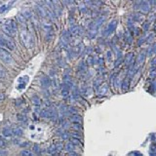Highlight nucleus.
Returning <instances> with one entry per match:
<instances>
[{
	"label": "nucleus",
	"instance_id": "nucleus-1",
	"mask_svg": "<svg viewBox=\"0 0 156 156\" xmlns=\"http://www.w3.org/2000/svg\"><path fill=\"white\" fill-rule=\"evenodd\" d=\"M2 30L4 31L5 35L7 36H15L17 33V24L13 20H9L2 24Z\"/></svg>",
	"mask_w": 156,
	"mask_h": 156
},
{
	"label": "nucleus",
	"instance_id": "nucleus-2",
	"mask_svg": "<svg viewBox=\"0 0 156 156\" xmlns=\"http://www.w3.org/2000/svg\"><path fill=\"white\" fill-rule=\"evenodd\" d=\"M20 38L21 41H22L23 45H24V47L26 48H33L34 46V40H33V37L31 36V34L27 31L26 29H23L20 31Z\"/></svg>",
	"mask_w": 156,
	"mask_h": 156
},
{
	"label": "nucleus",
	"instance_id": "nucleus-3",
	"mask_svg": "<svg viewBox=\"0 0 156 156\" xmlns=\"http://www.w3.org/2000/svg\"><path fill=\"white\" fill-rule=\"evenodd\" d=\"M0 60L4 63H6V65H13L15 62L12 55L7 50L2 48H0Z\"/></svg>",
	"mask_w": 156,
	"mask_h": 156
},
{
	"label": "nucleus",
	"instance_id": "nucleus-4",
	"mask_svg": "<svg viewBox=\"0 0 156 156\" xmlns=\"http://www.w3.org/2000/svg\"><path fill=\"white\" fill-rule=\"evenodd\" d=\"M40 116L42 118H55L56 119L58 117V111L56 110V108H47L42 109L40 111Z\"/></svg>",
	"mask_w": 156,
	"mask_h": 156
},
{
	"label": "nucleus",
	"instance_id": "nucleus-5",
	"mask_svg": "<svg viewBox=\"0 0 156 156\" xmlns=\"http://www.w3.org/2000/svg\"><path fill=\"white\" fill-rule=\"evenodd\" d=\"M2 36H3V45H4V48L8 49V50H10V51L15 50V48H16L15 42L7 35L2 34Z\"/></svg>",
	"mask_w": 156,
	"mask_h": 156
},
{
	"label": "nucleus",
	"instance_id": "nucleus-6",
	"mask_svg": "<svg viewBox=\"0 0 156 156\" xmlns=\"http://www.w3.org/2000/svg\"><path fill=\"white\" fill-rule=\"evenodd\" d=\"M117 24H118L117 20H113V21H111V22L108 24V27H106V28H105V32H103V34H105V36L110 35L111 33L116 29V26H117Z\"/></svg>",
	"mask_w": 156,
	"mask_h": 156
},
{
	"label": "nucleus",
	"instance_id": "nucleus-7",
	"mask_svg": "<svg viewBox=\"0 0 156 156\" xmlns=\"http://www.w3.org/2000/svg\"><path fill=\"white\" fill-rule=\"evenodd\" d=\"M137 5H139V7L137 9H140V11L143 13H148L150 11V4L147 1H142V2H137L136 3Z\"/></svg>",
	"mask_w": 156,
	"mask_h": 156
},
{
	"label": "nucleus",
	"instance_id": "nucleus-8",
	"mask_svg": "<svg viewBox=\"0 0 156 156\" xmlns=\"http://www.w3.org/2000/svg\"><path fill=\"white\" fill-rule=\"evenodd\" d=\"M40 84L41 87L44 88V89H48L49 87L51 86V79L49 76H43L40 80Z\"/></svg>",
	"mask_w": 156,
	"mask_h": 156
},
{
	"label": "nucleus",
	"instance_id": "nucleus-9",
	"mask_svg": "<svg viewBox=\"0 0 156 156\" xmlns=\"http://www.w3.org/2000/svg\"><path fill=\"white\" fill-rule=\"evenodd\" d=\"M134 60H135L134 54L130 53V54H128L126 57H125L124 63H125V65H126L127 66H132L134 65Z\"/></svg>",
	"mask_w": 156,
	"mask_h": 156
},
{
	"label": "nucleus",
	"instance_id": "nucleus-10",
	"mask_svg": "<svg viewBox=\"0 0 156 156\" xmlns=\"http://www.w3.org/2000/svg\"><path fill=\"white\" fill-rule=\"evenodd\" d=\"M12 132H13V135H15L16 137H22L24 133V131L22 127H16L12 130Z\"/></svg>",
	"mask_w": 156,
	"mask_h": 156
},
{
	"label": "nucleus",
	"instance_id": "nucleus-11",
	"mask_svg": "<svg viewBox=\"0 0 156 156\" xmlns=\"http://www.w3.org/2000/svg\"><path fill=\"white\" fill-rule=\"evenodd\" d=\"M42 28H43L44 31H46L47 33L54 31V30H53V26H52L49 23H46V22L42 23Z\"/></svg>",
	"mask_w": 156,
	"mask_h": 156
},
{
	"label": "nucleus",
	"instance_id": "nucleus-12",
	"mask_svg": "<svg viewBox=\"0 0 156 156\" xmlns=\"http://www.w3.org/2000/svg\"><path fill=\"white\" fill-rule=\"evenodd\" d=\"M69 120L71 122H73V123H80L82 118H81V116L78 115V114H72L69 117Z\"/></svg>",
	"mask_w": 156,
	"mask_h": 156
},
{
	"label": "nucleus",
	"instance_id": "nucleus-13",
	"mask_svg": "<svg viewBox=\"0 0 156 156\" xmlns=\"http://www.w3.org/2000/svg\"><path fill=\"white\" fill-rule=\"evenodd\" d=\"M108 92V84H103L100 86V89H99V94L100 95H106Z\"/></svg>",
	"mask_w": 156,
	"mask_h": 156
},
{
	"label": "nucleus",
	"instance_id": "nucleus-14",
	"mask_svg": "<svg viewBox=\"0 0 156 156\" xmlns=\"http://www.w3.org/2000/svg\"><path fill=\"white\" fill-rule=\"evenodd\" d=\"M58 135H60L63 140H67L69 139V134L67 132H66V131H63V130H59V131H58Z\"/></svg>",
	"mask_w": 156,
	"mask_h": 156
},
{
	"label": "nucleus",
	"instance_id": "nucleus-15",
	"mask_svg": "<svg viewBox=\"0 0 156 156\" xmlns=\"http://www.w3.org/2000/svg\"><path fill=\"white\" fill-rule=\"evenodd\" d=\"M2 134L4 137H11L13 135V132H12V129L10 127H5L4 129L2 130Z\"/></svg>",
	"mask_w": 156,
	"mask_h": 156
},
{
	"label": "nucleus",
	"instance_id": "nucleus-16",
	"mask_svg": "<svg viewBox=\"0 0 156 156\" xmlns=\"http://www.w3.org/2000/svg\"><path fill=\"white\" fill-rule=\"evenodd\" d=\"M145 53H140L139 56H137V63L139 66L142 65V63H145Z\"/></svg>",
	"mask_w": 156,
	"mask_h": 156
},
{
	"label": "nucleus",
	"instance_id": "nucleus-17",
	"mask_svg": "<svg viewBox=\"0 0 156 156\" xmlns=\"http://www.w3.org/2000/svg\"><path fill=\"white\" fill-rule=\"evenodd\" d=\"M36 11H37V14L41 17H45L46 16V10L45 7H41V6H36Z\"/></svg>",
	"mask_w": 156,
	"mask_h": 156
},
{
	"label": "nucleus",
	"instance_id": "nucleus-18",
	"mask_svg": "<svg viewBox=\"0 0 156 156\" xmlns=\"http://www.w3.org/2000/svg\"><path fill=\"white\" fill-rule=\"evenodd\" d=\"M69 31H70V33H72L73 35H77L80 33V27H79L78 26H73L70 27Z\"/></svg>",
	"mask_w": 156,
	"mask_h": 156
},
{
	"label": "nucleus",
	"instance_id": "nucleus-19",
	"mask_svg": "<svg viewBox=\"0 0 156 156\" xmlns=\"http://www.w3.org/2000/svg\"><path fill=\"white\" fill-rule=\"evenodd\" d=\"M65 149H66V151H67L68 153H70V152L74 151V145H73L72 143L69 142L65 145Z\"/></svg>",
	"mask_w": 156,
	"mask_h": 156
},
{
	"label": "nucleus",
	"instance_id": "nucleus-20",
	"mask_svg": "<svg viewBox=\"0 0 156 156\" xmlns=\"http://www.w3.org/2000/svg\"><path fill=\"white\" fill-rule=\"evenodd\" d=\"M31 102H32L33 105H36V106H38V105H41V100L39 99L38 96H33V97L31 98Z\"/></svg>",
	"mask_w": 156,
	"mask_h": 156
},
{
	"label": "nucleus",
	"instance_id": "nucleus-21",
	"mask_svg": "<svg viewBox=\"0 0 156 156\" xmlns=\"http://www.w3.org/2000/svg\"><path fill=\"white\" fill-rule=\"evenodd\" d=\"M61 95H62V97L63 98H67L69 96V89L68 88H66L63 86L62 88V91H61Z\"/></svg>",
	"mask_w": 156,
	"mask_h": 156
},
{
	"label": "nucleus",
	"instance_id": "nucleus-22",
	"mask_svg": "<svg viewBox=\"0 0 156 156\" xmlns=\"http://www.w3.org/2000/svg\"><path fill=\"white\" fill-rule=\"evenodd\" d=\"M21 156H34V154L28 149H24V150L21 151Z\"/></svg>",
	"mask_w": 156,
	"mask_h": 156
},
{
	"label": "nucleus",
	"instance_id": "nucleus-23",
	"mask_svg": "<svg viewBox=\"0 0 156 156\" xmlns=\"http://www.w3.org/2000/svg\"><path fill=\"white\" fill-rule=\"evenodd\" d=\"M77 108H74V106H67V112L70 113V114H77Z\"/></svg>",
	"mask_w": 156,
	"mask_h": 156
},
{
	"label": "nucleus",
	"instance_id": "nucleus-24",
	"mask_svg": "<svg viewBox=\"0 0 156 156\" xmlns=\"http://www.w3.org/2000/svg\"><path fill=\"white\" fill-rule=\"evenodd\" d=\"M71 137H72V139H77V140H81V133L80 132H78V131H74L73 133H71Z\"/></svg>",
	"mask_w": 156,
	"mask_h": 156
},
{
	"label": "nucleus",
	"instance_id": "nucleus-25",
	"mask_svg": "<svg viewBox=\"0 0 156 156\" xmlns=\"http://www.w3.org/2000/svg\"><path fill=\"white\" fill-rule=\"evenodd\" d=\"M128 88H129V81H128V79H124L122 82V90L127 91Z\"/></svg>",
	"mask_w": 156,
	"mask_h": 156
},
{
	"label": "nucleus",
	"instance_id": "nucleus-26",
	"mask_svg": "<svg viewBox=\"0 0 156 156\" xmlns=\"http://www.w3.org/2000/svg\"><path fill=\"white\" fill-rule=\"evenodd\" d=\"M6 76H7V73H6L5 69L3 68L1 66H0V78H1V79H5Z\"/></svg>",
	"mask_w": 156,
	"mask_h": 156
},
{
	"label": "nucleus",
	"instance_id": "nucleus-27",
	"mask_svg": "<svg viewBox=\"0 0 156 156\" xmlns=\"http://www.w3.org/2000/svg\"><path fill=\"white\" fill-rule=\"evenodd\" d=\"M48 152L50 153L51 155H56L58 153V150L56 149V147H55V145H52L50 148H49Z\"/></svg>",
	"mask_w": 156,
	"mask_h": 156
},
{
	"label": "nucleus",
	"instance_id": "nucleus-28",
	"mask_svg": "<svg viewBox=\"0 0 156 156\" xmlns=\"http://www.w3.org/2000/svg\"><path fill=\"white\" fill-rule=\"evenodd\" d=\"M54 145H55V147H56V149L58 150V152L62 150V149H63V142H56Z\"/></svg>",
	"mask_w": 156,
	"mask_h": 156
},
{
	"label": "nucleus",
	"instance_id": "nucleus-29",
	"mask_svg": "<svg viewBox=\"0 0 156 156\" xmlns=\"http://www.w3.org/2000/svg\"><path fill=\"white\" fill-rule=\"evenodd\" d=\"M87 62L90 63V65H94L95 63H96V59H95L94 56H90L89 58H88Z\"/></svg>",
	"mask_w": 156,
	"mask_h": 156
},
{
	"label": "nucleus",
	"instance_id": "nucleus-30",
	"mask_svg": "<svg viewBox=\"0 0 156 156\" xmlns=\"http://www.w3.org/2000/svg\"><path fill=\"white\" fill-rule=\"evenodd\" d=\"M106 59H108V63H111L112 62V53L111 52H108L106 53Z\"/></svg>",
	"mask_w": 156,
	"mask_h": 156
},
{
	"label": "nucleus",
	"instance_id": "nucleus-31",
	"mask_svg": "<svg viewBox=\"0 0 156 156\" xmlns=\"http://www.w3.org/2000/svg\"><path fill=\"white\" fill-rule=\"evenodd\" d=\"M79 70H80V71H85V70H86V65H85V63L82 62L80 65H79Z\"/></svg>",
	"mask_w": 156,
	"mask_h": 156
},
{
	"label": "nucleus",
	"instance_id": "nucleus-32",
	"mask_svg": "<svg viewBox=\"0 0 156 156\" xmlns=\"http://www.w3.org/2000/svg\"><path fill=\"white\" fill-rule=\"evenodd\" d=\"M72 127H73V129H75L76 131H80L81 130V124L80 123H74Z\"/></svg>",
	"mask_w": 156,
	"mask_h": 156
},
{
	"label": "nucleus",
	"instance_id": "nucleus-33",
	"mask_svg": "<svg viewBox=\"0 0 156 156\" xmlns=\"http://www.w3.org/2000/svg\"><path fill=\"white\" fill-rule=\"evenodd\" d=\"M71 143H72L73 145H80V140L72 139V140H71Z\"/></svg>",
	"mask_w": 156,
	"mask_h": 156
},
{
	"label": "nucleus",
	"instance_id": "nucleus-34",
	"mask_svg": "<svg viewBox=\"0 0 156 156\" xmlns=\"http://www.w3.org/2000/svg\"><path fill=\"white\" fill-rule=\"evenodd\" d=\"M33 150L36 152V154H40V148H39L38 145H34V149Z\"/></svg>",
	"mask_w": 156,
	"mask_h": 156
},
{
	"label": "nucleus",
	"instance_id": "nucleus-35",
	"mask_svg": "<svg viewBox=\"0 0 156 156\" xmlns=\"http://www.w3.org/2000/svg\"><path fill=\"white\" fill-rule=\"evenodd\" d=\"M0 48L4 49V45H3V36H2V34H0Z\"/></svg>",
	"mask_w": 156,
	"mask_h": 156
},
{
	"label": "nucleus",
	"instance_id": "nucleus-36",
	"mask_svg": "<svg viewBox=\"0 0 156 156\" xmlns=\"http://www.w3.org/2000/svg\"><path fill=\"white\" fill-rule=\"evenodd\" d=\"M150 77H151V79H154V77H155V70H154V68L151 69V71H150Z\"/></svg>",
	"mask_w": 156,
	"mask_h": 156
},
{
	"label": "nucleus",
	"instance_id": "nucleus-37",
	"mask_svg": "<svg viewBox=\"0 0 156 156\" xmlns=\"http://www.w3.org/2000/svg\"><path fill=\"white\" fill-rule=\"evenodd\" d=\"M4 145H5V140L1 136H0V146H3Z\"/></svg>",
	"mask_w": 156,
	"mask_h": 156
},
{
	"label": "nucleus",
	"instance_id": "nucleus-38",
	"mask_svg": "<svg viewBox=\"0 0 156 156\" xmlns=\"http://www.w3.org/2000/svg\"><path fill=\"white\" fill-rule=\"evenodd\" d=\"M18 119L21 121H24V120H26V116L24 115H19V117H18Z\"/></svg>",
	"mask_w": 156,
	"mask_h": 156
},
{
	"label": "nucleus",
	"instance_id": "nucleus-39",
	"mask_svg": "<svg viewBox=\"0 0 156 156\" xmlns=\"http://www.w3.org/2000/svg\"><path fill=\"white\" fill-rule=\"evenodd\" d=\"M153 54H154V46L148 51V56H151V55H153Z\"/></svg>",
	"mask_w": 156,
	"mask_h": 156
},
{
	"label": "nucleus",
	"instance_id": "nucleus-40",
	"mask_svg": "<svg viewBox=\"0 0 156 156\" xmlns=\"http://www.w3.org/2000/svg\"><path fill=\"white\" fill-rule=\"evenodd\" d=\"M7 7H8L7 5H3L2 7H1V9H0V13H3V12H4L6 9H7Z\"/></svg>",
	"mask_w": 156,
	"mask_h": 156
},
{
	"label": "nucleus",
	"instance_id": "nucleus-41",
	"mask_svg": "<svg viewBox=\"0 0 156 156\" xmlns=\"http://www.w3.org/2000/svg\"><path fill=\"white\" fill-rule=\"evenodd\" d=\"M4 99H5V95L4 93H1L0 94V103H2L3 100H4Z\"/></svg>",
	"mask_w": 156,
	"mask_h": 156
},
{
	"label": "nucleus",
	"instance_id": "nucleus-42",
	"mask_svg": "<svg viewBox=\"0 0 156 156\" xmlns=\"http://www.w3.org/2000/svg\"><path fill=\"white\" fill-rule=\"evenodd\" d=\"M26 87V84H20L19 87H18V89H23V88Z\"/></svg>",
	"mask_w": 156,
	"mask_h": 156
},
{
	"label": "nucleus",
	"instance_id": "nucleus-43",
	"mask_svg": "<svg viewBox=\"0 0 156 156\" xmlns=\"http://www.w3.org/2000/svg\"><path fill=\"white\" fill-rule=\"evenodd\" d=\"M69 156H78V154L75 153L74 151H72V152H70V153H69Z\"/></svg>",
	"mask_w": 156,
	"mask_h": 156
}]
</instances>
